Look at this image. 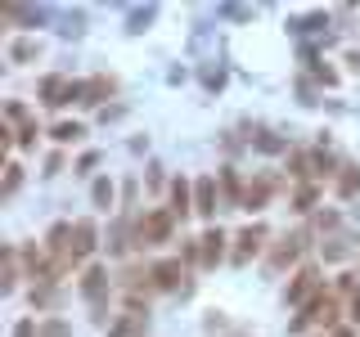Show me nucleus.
<instances>
[{
  "label": "nucleus",
  "mask_w": 360,
  "mask_h": 337,
  "mask_svg": "<svg viewBox=\"0 0 360 337\" xmlns=\"http://www.w3.org/2000/svg\"><path fill=\"white\" fill-rule=\"evenodd\" d=\"M172 225H176L172 207L144 211V216H140V243H167V239H172Z\"/></svg>",
  "instance_id": "1"
},
{
  "label": "nucleus",
  "mask_w": 360,
  "mask_h": 337,
  "mask_svg": "<svg viewBox=\"0 0 360 337\" xmlns=\"http://www.w3.org/2000/svg\"><path fill=\"white\" fill-rule=\"evenodd\" d=\"M320 275H315V265H302L297 275H292V284H288V292H284V301L288 306H307L311 297H320Z\"/></svg>",
  "instance_id": "2"
},
{
  "label": "nucleus",
  "mask_w": 360,
  "mask_h": 337,
  "mask_svg": "<svg viewBox=\"0 0 360 337\" xmlns=\"http://www.w3.org/2000/svg\"><path fill=\"white\" fill-rule=\"evenodd\" d=\"M90 252H95V220H77V225H72V247H68L63 261L77 265V261H86Z\"/></svg>",
  "instance_id": "3"
},
{
  "label": "nucleus",
  "mask_w": 360,
  "mask_h": 337,
  "mask_svg": "<svg viewBox=\"0 0 360 337\" xmlns=\"http://www.w3.org/2000/svg\"><path fill=\"white\" fill-rule=\"evenodd\" d=\"M234 243H239V247H234V265H248L266 247V225H248V230H239Z\"/></svg>",
  "instance_id": "4"
},
{
  "label": "nucleus",
  "mask_w": 360,
  "mask_h": 337,
  "mask_svg": "<svg viewBox=\"0 0 360 337\" xmlns=\"http://www.w3.org/2000/svg\"><path fill=\"white\" fill-rule=\"evenodd\" d=\"M149 279H153L158 292H176L180 279H185V270H180V261H153L149 265Z\"/></svg>",
  "instance_id": "5"
},
{
  "label": "nucleus",
  "mask_w": 360,
  "mask_h": 337,
  "mask_svg": "<svg viewBox=\"0 0 360 337\" xmlns=\"http://www.w3.org/2000/svg\"><path fill=\"white\" fill-rule=\"evenodd\" d=\"M104 292H108V270L104 265H86V275H82V297L86 301H104Z\"/></svg>",
  "instance_id": "6"
},
{
  "label": "nucleus",
  "mask_w": 360,
  "mask_h": 337,
  "mask_svg": "<svg viewBox=\"0 0 360 337\" xmlns=\"http://www.w3.org/2000/svg\"><path fill=\"white\" fill-rule=\"evenodd\" d=\"M41 104H50V108L72 104V81H63V77H45V81H41Z\"/></svg>",
  "instance_id": "7"
},
{
  "label": "nucleus",
  "mask_w": 360,
  "mask_h": 337,
  "mask_svg": "<svg viewBox=\"0 0 360 337\" xmlns=\"http://www.w3.org/2000/svg\"><path fill=\"white\" fill-rule=\"evenodd\" d=\"M189 211H194V189H189V180L180 176V180H172V216L185 220Z\"/></svg>",
  "instance_id": "8"
},
{
  "label": "nucleus",
  "mask_w": 360,
  "mask_h": 337,
  "mask_svg": "<svg viewBox=\"0 0 360 337\" xmlns=\"http://www.w3.org/2000/svg\"><path fill=\"white\" fill-rule=\"evenodd\" d=\"M194 211L198 216H217V180H198L194 185Z\"/></svg>",
  "instance_id": "9"
},
{
  "label": "nucleus",
  "mask_w": 360,
  "mask_h": 337,
  "mask_svg": "<svg viewBox=\"0 0 360 337\" xmlns=\"http://www.w3.org/2000/svg\"><path fill=\"white\" fill-rule=\"evenodd\" d=\"M297 252H302V234H288V239H279V247L270 252V270H284L297 261Z\"/></svg>",
  "instance_id": "10"
},
{
  "label": "nucleus",
  "mask_w": 360,
  "mask_h": 337,
  "mask_svg": "<svg viewBox=\"0 0 360 337\" xmlns=\"http://www.w3.org/2000/svg\"><path fill=\"white\" fill-rule=\"evenodd\" d=\"M198 243H202V265H207V270H212V265H217V261H221V256H225V234L217 230V225H212V230H207V234H202V239H198Z\"/></svg>",
  "instance_id": "11"
},
{
  "label": "nucleus",
  "mask_w": 360,
  "mask_h": 337,
  "mask_svg": "<svg viewBox=\"0 0 360 337\" xmlns=\"http://www.w3.org/2000/svg\"><path fill=\"white\" fill-rule=\"evenodd\" d=\"M221 189H225V202H230V207H243V194H248V189L239 185L234 166H221Z\"/></svg>",
  "instance_id": "12"
},
{
  "label": "nucleus",
  "mask_w": 360,
  "mask_h": 337,
  "mask_svg": "<svg viewBox=\"0 0 360 337\" xmlns=\"http://www.w3.org/2000/svg\"><path fill=\"white\" fill-rule=\"evenodd\" d=\"M360 194V166H338V198H356Z\"/></svg>",
  "instance_id": "13"
},
{
  "label": "nucleus",
  "mask_w": 360,
  "mask_h": 337,
  "mask_svg": "<svg viewBox=\"0 0 360 337\" xmlns=\"http://www.w3.org/2000/svg\"><path fill=\"white\" fill-rule=\"evenodd\" d=\"M270 180H257V185H248V194H243V211H262L266 207V198H270Z\"/></svg>",
  "instance_id": "14"
},
{
  "label": "nucleus",
  "mask_w": 360,
  "mask_h": 337,
  "mask_svg": "<svg viewBox=\"0 0 360 337\" xmlns=\"http://www.w3.org/2000/svg\"><path fill=\"white\" fill-rule=\"evenodd\" d=\"M112 77H95V81H86V104H104V95H112Z\"/></svg>",
  "instance_id": "15"
},
{
  "label": "nucleus",
  "mask_w": 360,
  "mask_h": 337,
  "mask_svg": "<svg viewBox=\"0 0 360 337\" xmlns=\"http://www.w3.org/2000/svg\"><path fill=\"white\" fill-rule=\"evenodd\" d=\"M315 198H320V189H315V185H302L297 194H292V211H311Z\"/></svg>",
  "instance_id": "16"
},
{
  "label": "nucleus",
  "mask_w": 360,
  "mask_h": 337,
  "mask_svg": "<svg viewBox=\"0 0 360 337\" xmlns=\"http://www.w3.org/2000/svg\"><path fill=\"white\" fill-rule=\"evenodd\" d=\"M50 135H54V140H59V144H77V140H82V135H86V131H82V126H77V121H59V126H54Z\"/></svg>",
  "instance_id": "17"
},
{
  "label": "nucleus",
  "mask_w": 360,
  "mask_h": 337,
  "mask_svg": "<svg viewBox=\"0 0 360 337\" xmlns=\"http://www.w3.org/2000/svg\"><path fill=\"white\" fill-rule=\"evenodd\" d=\"M22 185V166H5V185H0V198H14Z\"/></svg>",
  "instance_id": "18"
},
{
  "label": "nucleus",
  "mask_w": 360,
  "mask_h": 337,
  "mask_svg": "<svg viewBox=\"0 0 360 337\" xmlns=\"http://www.w3.org/2000/svg\"><path fill=\"white\" fill-rule=\"evenodd\" d=\"M90 198H95V207H112V180H95Z\"/></svg>",
  "instance_id": "19"
},
{
  "label": "nucleus",
  "mask_w": 360,
  "mask_h": 337,
  "mask_svg": "<svg viewBox=\"0 0 360 337\" xmlns=\"http://www.w3.org/2000/svg\"><path fill=\"white\" fill-rule=\"evenodd\" d=\"M32 54H37V41H14V45H9V59H14V63H27Z\"/></svg>",
  "instance_id": "20"
},
{
  "label": "nucleus",
  "mask_w": 360,
  "mask_h": 337,
  "mask_svg": "<svg viewBox=\"0 0 360 337\" xmlns=\"http://www.w3.org/2000/svg\"><path fill=\"white\" fill-rule=\"evenodd\" d=\"M37 337H68V324H63V319H41Z\"/></svg>",
  "instance_id": "21"
},
{
  "label": "nucleus",
  "mask_w": 360,
  "mask_h": 337,
  "mask_svg": "<svg viewBox=\"0 0 360 337\" xmlns=\"http://www.w3.org/2000/svg\"><path fill=\"white\" fill-rule=\"evenodd\" d=\"M37 135H41V126H37V121H27V126L18 131V149H32V144H37Z\"/></svg>",
  "instance_id": "22"
},
{
  "label": "nucleus",
  "mask_w": 360,
  "mask_h": 337,
  "mask_svg": "<svg viewBox=\"0 0 360 337\" xmlns=\"http://www.w3.org/2000/svg\"><path fill=\"white\" fill-rule=\"evenodd\" d=\"M311 157H315V176H320V180H324V176H333V166H338V162H333L329 153H311Z\"/></svg>",
  "instance_id": "23"
},
{
  "label": "nucleus",
  "mask_w": 360,
  "mask_h": 337,
  "mask_svg": "<svg viewBox=\"0 0 360 337\" xmlns=\"http://www.w3.org/2000/svg\"><path fill=\"white\" fill-rule=\"evenodd\" d=\"M37 329H41V324H37V319H22V324H18V329H14V337H37Z\"/></svg>",
  "instance_id": "24"
},
{
  "label": "nucleus",
  "mask_w": 360,
  "mask_h": 337,
  "mask_svg": "<svg viewBox=\"0 0 360 337\" xmlns=\"http://www.w3.org/2000/svg\"><path fill=\"white\" fill-rule=\"evenodd\" d=\"M5 117H9V121H22V117H27V108H22V104H9ZM22 126H27V121H22Z\"/></svg>",
  "instance_id": "25"
},
{
  "label": "nucleus",
  "mask_w": 360,
  "mask_h": 337,
  "mask_svg": "<svg viewBox=\"0 0 360 337\" xmlns=\"http://www.w3.org/2000/svg\"><path fill=\"white\" fill-rule=\"evenodd\" d=\"M352 324H360V292H356V301H352Z\"/></svg>",
  "instance_id": "26"
},
{
  "label": "nucleus",
  "mask_w": 360,
  "mask_h": 337,
  "mask_svg": "<svg viewBox=\"0 0 360 337\" xmlns=\"http://www.w3.org/2000/svg\"><path fill=\"white\" fill-rule=\"evenodd\" d=\"M329 337H352V329H333V333H329Z\"/></svg>",
  "instance_id": "27"
}]
</instances>
